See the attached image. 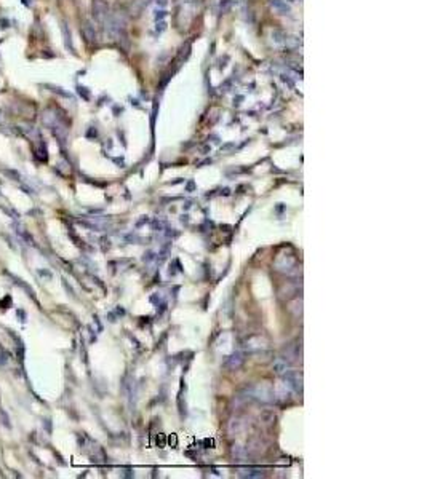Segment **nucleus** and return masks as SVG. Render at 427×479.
Returning <instances> with one entry per match:
<instances>
[{
	"instance_id": "nucleus-3",
	"label": "nucleus",
	"mask_w": 427,
	"mask_h": 479,
	"mask_svg": "<svg viewBox=\"0 0 427 479\" xmlns=\"http://www.w3.org/2000/svg\"><path fill=\"white\" fill-rule=\"evenodd\" d=\"M63 35H64V42H66V47L72 50V42H71V32H69V27H67L66 22H63Z\"/></svg>"
},
{
	"instance_id": "nucleus-4",
	"label": "nucleus",
	"mask_w": 427,
	"mask_h": 479,
	"mask_svg": "<svg viewBox=\"0 0 427 479\" xmlns=\"http://www.w3.org/2000/svg\"><path fill=\"white\" fill-rule=\"evenodd\" d=\"M271 5H272L276 10L282 11V13H288V6H286V3H284V2H282V0H271Z\"/></svg>"
},
{
	"instance_id": "nucleus-1",
	"label": "nucleus",
	"mask_w": 427,
	"mask_h": 479,
	"mask_svg": "<svg viewBox=\"0 0 427 479\" xmlns=\"http://www.w3.org/2000/svg\"><path fill=\"white\" fill-rule=\"evenodd\" d=\"M93 14L100 22H104L106 18H108V14H109L108 3L103 2V0H95V2H93Z\"/></svg>"
},
{
	"instance_id": "nucleus-2",
	"label": "nucleus",
	"mask_w": 427,
	"mask_h": 479,
	"mask_svg": "<svg viewBox=\"0 0 427 479\" xmlns=\"http://www.w3.org/2000/svg\"><path fill=\"white\" fill-rule=\"evenodd\" d=\"M82 32H83V37L87 39V42L90 43H95L96 42V30H95V26L93 24H90V22H85L82 27Z\"/></svg>"
},
{
	"instance_id": "nucleus-5",
	"label": "nucleus",
	"mask_w": 427,
	"mask_h": 479,
	"mask_svg": "<svg viewBox=\"0 0 427 479\" xmlns=\"http://www.w3.org/2000/svg\"><path fill=\"white\" fill-rule=\"evenodd\" d=\"M22 3H24L26 6H30V3H32V0H22Z\"/></svg>"
}]
</instances>
